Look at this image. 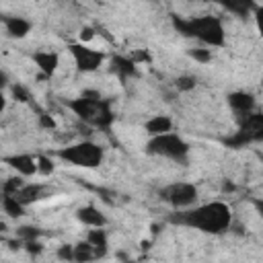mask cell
Masks as SVG:
<instances>
[{"mask_svg":"<svg viewBox=\"0 0 263 263\" xmlns=\"http://www.w3.org/2000/svg\"><path fill=\"white\" fill-rule=\"evenodd\" d=\"M218 4L236 16H247V14L255 12V8H257L255 0H218Z\"/></svg>","mask_w":263,"mask_h":263,"instance_id":"4fadbf2b","label":"cell"},{"mask_svg":"<svg viewBox=\"0 0 263 263\" xmlns=\"http://www.w3.org/2000/svg\"><path fill=\"white\" fill-rule=\"evenodd\" d=\"M173 25L185 37H193L212 47L224 45V27L216 16H193V18L173 16Z\"/></svg>","mask_w":263,"mask_h":263,"instance_id":"7a4b0ae2","label":"cell"},{"mask_svg":"<svg viewBox=\"0 0 263 263\" xmlns=\"http://www.w3.org/2000/svg\"><path fill=\"white\" fill-rule=\"evenodd\" d=\"M33 62L37 64V68H39L43 74L51 76V74L58 70L60 58H58V53H53V51H37V53L33 55Z\"/></svg>","mask_w":263,"mask_h":263,"instance_id":"7c38bea8","label":"cell"},{"mask_svg":"<svg viewBox=\"0 0 263 263\" xmlns=\"http://www.w3.org/2000/svg\"><path fill=\"white\" fill-rule=\"evenodd\" d=\"M4 27H6V33L10 37H16V39L25 37L31 31V23L21 18V16H6L4 18Z\"/></svg>","mask_w":263,"mask_h":263,"instance_id":"5bb4252c","label":"cell"},{"mask_svg":"<svg viewBox=\"0 0 263 263\" xmlns=\"http://www.w3.org/2000/svg\"><path fill=\"white\" fill-rule=\"evenodd\" d=\"M95 37V29H90V27H84L82 31H80V43H86V41H90Z\"/></svg>","mask_w":263,"mask_h":263,"instance_id":"83f0119b","label":"cell"},{"mask_svg":"<svg viewBox=\"0 0 263 263\" xmlns=\"http://www.w3.org/2000/svg\"><path fill=\"white\" fill-rule=\"evenodd\" d=\"M195 78L193 76H179L177 80H175V86L179 88V90H191V88H195Z\"/></svg>","mask_w":263,"mask_h":263,"instance_id":"7402d4cb","label":"cell"},{"mask_svg":"<svg viewBox=\"0 0 263 263\" xmlns=\"http://www.w3.org/2000/svg\"><path fill=\"white\" fill-rule=\"evenodd\" d=\"M6 162H10V166H12L16 173H21L23 177H31V175L39 173L37 158L31 156V154H16V156L6 158Z\"/></svg>","mask_w":263,"mask_h":263,"instance_id":"9c48e42d","label":"cell"},{"mask_svg":"<svg viewBox=\"0 0 263 263\" xmlns=\"http://www.w3.org/2000/svg\"><path fill=\"white\" fill-rule=\"evenodd\" d=\"M111 68L113 72L119 76V78H129V76H136V62L132 58H123V55H117L111 60Z\"/></svg>","mask_w":263,"mask_h":263,"instance_id":"9a60e30c","label":"cell"},{"mask_svg":"<svg viewBox=\"0 0 263 263\" xmlns=\"http://www.w3.org/2000/svg\"><path fill=\"white\" fill-rule=\"evenodd\" d=\"M228 105H230V109H232L234 113H238L240 117H245V115H249V113L253 111L255 99H253V95L238 90V92L228 95Z\"/></svg>","mask_w":263,"mask_h":263,"instance_id":"30bf717a","label":"cell"},{"mask_svg":"<svg viewBox=\"0 0 263 263\" xmlns=\"http://www.w3.org/2000/svg\"><path fill=\"white\" fill-rule=\"evenodd\" d=\"M68 107L86 123L95 125V127H109L113 121V113L107 101L101 99V95L97 90H84L78 99L70 101Z\"/></svg>","mask_w":263,"mask_h":263,"instance_id":"3957f363","label":"cell"},{"mask_svg":"<svg viewBox=\"0 0 263 263\" xmlns=\"http://www.w3.org/2000/svg\"><path fill=\"white\" fill-rule=\"evenodd\" d=\"M146 150L150 154L164 156V158H171V160H185L187 154H189V144L181 136H177L173 132H166V134L152 136Z\"/></svg>","mask_w":263,"mask_h":263,"instance_id":"277c9868","label":"cell"},{"mask_svg":"<svg viewBox=\"0 0 263 263\" xmlns=\"http://www.w3.org/2000/svg\"><path fill=\"white\" fill-rule=\"evenodd\" d=\"M12 95H14V99H16V101H27V99H29L27 90H25L23 86H18V84L12 88Z\"/></svg>","mask_w":263,"mask_h":263,"instance_id":"f1b7e54d","label":"cell"},{"mask_svg":"<svg viewBox=\"0 0 263 263\" xmlns=\"http://www.w3.org/2000/svg\"><path fill=\"white\" fill-rule=\"evenodd\" d=\"M173 129V121L166 115H156L146 123V132L150 136H158V134H166Z\"/></svg>","mask_w":263,"mask_h":263,"instance_id":"2e32d148","label":"cell"},{"mask_svg":"<svg viewBox=\"0 0 263 263\" xmlns=\"http://www.w3.org/2000/svg\"><path fill=\"white\" fill-rule=\"evenodd\" d=\"M86 240L95 247L97 257H103V255H105V251H107V232H105L103 228H92V230L88 232V238H86Z\"/></svg>","mask_w":263,"mask_h":263,"instance_id":"ac0fdd59","label":"cell"},{"mask_svg":"<svg viewBox=\"0 0 263 263\" xmlns=\"http://www.w3.org/2000/svg\"><path fill=\"white\" fill-rule=\"evenodd\" d=\"M255 23H257L259 33L263 35V6H257V8H255Z\"/></svg>","mask_w":263,"mask_h":263,"instance_id":"4316f807","label":"cell"},{"mask_svg":"<svg viewBox=\"0 0 263 263\" xmlns=\"http://www.w3.org/2000/svg\"><path fill=\"white\" fill-rule=\"evenodd\" d=\"M58 257H60V259H68V261H72V259H74V247H70V245L60 247Z\"/></svg>","mask_w":263,"mask_h":263,"instance_id":"d4e9b609","label":"cell"},{"mask_svg":"<svg viewBox=\"0 0 263 263\" xmlns=\"http://www.w3.org/2000/svg\"><path fill=\"white\" fill-rule=\"evenodd\" d=\"M253 203H255V208H257V212H259V216L263 218V199H255Z\"/></svg>","mask_w":263,"mask_h":263,"instance_id":"4dcf8cb0","label":"cell"},{"mask_svg":"<svg viewBox=\"0 0 263 263\" xmlns=\"http://www.w3.org/2000/svg\"><path fill=\"white\" fill-rule=\"evenodd\" d=\"M37 164H39V173H41V175H49V173H53V160H51V158H47V156H39V158H37Z\"/></svg>","mask_w":263,"mask_h":263,"instance_id":"cb8c5ba5","label":"cell"},{"mask_svg":"<svg viewBox=\"0 0 263 263\" xmlns=\"http://www.w3.org/2000/svg\"><path fill=\"white\" fill-rule=\"evenodd\" d=\"M70 51H72V55H74V62H76V66H78V70H82V72H92V70H97L101 64H103V51H97V49H90V47H86L84 43H74V45H70Z\"/></svg>","mask_w":263,"mask_h":263,"instance_id":"ba28073f","label":"cell"},{"mask_svg":"<svg viewBox=\"0 0 263 263\" xmlns=\"http://www.w3.org/2000/svg\"><path fill=\"white\" fill-rule=\"evenodd\" d=\"M23 185H25V183H23L18 177H12V179H8V181L2 185V191H4V193H8V195H14Z\"/></svg>","mask_w":263,"mask_h":263,"instance_id":"44dd1931","label":"cell"},{"mask_svg":"<svg viewBox=\"0 0 263 263\" xmlns=\"http://www.w3.org/2000/svg\"><path fill=\"white\" fill-rule=\"evenodd\" d=\"M191 55L197 60V62H210L212 60V53L208 49H197V51H191Z\"/></svg>","mask_w":263,"mask_h":263,"instance_id":"484cf974","label":"cell"},{"mask_svg":"<svg viewBox=\"0 0 263 263\" xmlns=\"http://www.w3.org/2000/svg\"><path fill=\"white\" fill-rule=\"evenodd\" d=\"M58 156L74 166L95 168L103 162V148L92 142H80V144H72L64 150H58Z\"/></svg>","mask_w":263,"mask_h":263,"instance_id":"5b68a950","label":"cell"},{"mask_svg":"<svg viewBox=\"0 0 263 263\" xmlns=\"http://www.w3.org/2000/svg\"><path fill=\"white\" fill-rule=\"evenodd\" d=\"M160 197H162L166 203H171L173 208L183 210V208H189V205L195 203V199H197V189H195V185H191V183H173V185H168V187H164V189L160 191Z\"/></svg>","mask_w":263,"mask_h":263,"instance_id":"52a82bcc","label":"cell"},{"mask_svg":"<svg viewBox=\"0 0 263 263\" xmlns=\"http://www.w3.org/2000/svg\"><path fill=\"white\" fill-rule=\"evenodd\" d=\"M41 191H43V187L41 185H23L16 193H14V197L21 201V203H33V201H37L39 197H41Z\"/></svg>","mask_w":263,"mask_h":263,"instance_id":"e0dca14e","label":"cell"},{"mask_svg":"<svg viewBox=\"0 0 263 263\" xmlns=\"http://www.w3.org/2000/svg\"><path fill=\"white\" fill-rule=\"evenodd\" d=\"M2 210H4V214L12 216V218H18V216L25 214V203H21L14 195L4 193V197H2Z\"/></svg>","mask_w":263,"mask_h":263,"instance_id":"d6986e66","label":"cell"},{"mask_svg":"<svg viewBox=\"0 0 263 263\" xmlns=\"http://www.w3.org/2000/svg\"><path fill=\"white\" fill-rule=\"evenodd\" d=\"M41 125H43V127H53L55 123H53V119H51V117H47V115H41Z\"/></svg>","mask_w":263,"mask_h":263,"instance_id":"f546056e","label":"cell"},{"mask_svg":"<svg viewBox=\"0 0 263 263\" xmlns=\"http://www.w3.org/2000/svg\"><path fill=\"white\" fill-rule=\"evenodd\" d=\"M97 253H95V247L86 240V242H78L74 247V261H90L95 259Z\"/></svg>","mask_w":263,"mask_h":263,"instance_id":"ffe728a7","label":"cell"},{"mask_svg":"<svg viewBox=\"0 0 263 263\" xmlns=\"http://www.w3.org/2000/svg\"><path fill=\"white\" fill-rule=\"evenodd\" d=\"M251 142H263V113H249L242 117L236 136L228 140L230 146H245Z\"/></svg>","mask_w":263,"mask_h":263,"instance_id":"8992f818","label":"cell"},{"mask_svg":"<svg viewBox=\"0 0 263 263\" xmlns=\"http://www.w3.org/2000/svg\"><path fill=\"white\" fill-rule=\"evenodd\" d=\"M16 234L27 242V240H35V238L39 236V230H37V228H31V226H21Z\"/></svg>","mask_w":263,"mask_h":263,"instance_id":"603a6c76","label":"cell"},{"mask_svg":"<svg viewBox=\"0 0 263 263\" xmlns=\"http://www.w3.org/2000/svg\"><path fill=\"white\" fill-rule=\"evenodd\" d=\"M76 218H78L82 224L90 226V228H103V226L107 224L105 216H103L95 205H84V208H80V210L76 212Z\"/></svg>","mask_w":263,"mask_h":263,"instance_id":"8fae6325","label":"cell"},{"mask_svg":"<svg viewBox=\"0 0 263 263\" xmlns=\"http://www.w3.org/2000/svg\"><path fill=\"white\" fill-rule=\"evenodd\" d=\"M171 222L191 226V228L208 232V234H220L230 228L232 218H230V208L226 203L212 201V203H203V205H197L187 212H179V214L171 216Z\"/></svg>","mask_w":263,"mask_h":263,"instance_id":"6da1fadb","label":"cell"}]
</instances>
